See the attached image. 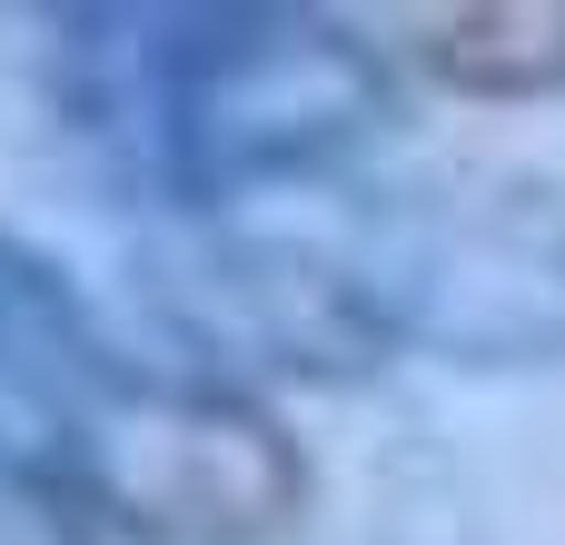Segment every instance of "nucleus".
Wrapping results in <instances>:
<instances>
[{
    "mask_svg": "<svg viewBox=\"0 0 565 545\" xmlns=\"http://www.w3.org/2000/svg\"><path fill=\"white\" fill-rule=\"evenodd\" d=\"M40 89L89 169L169 218H248V199L358 179L407 109L358 20L288 0L60 10Z\"/></svg>",
    "mask_w": 565,
    "mask_h": 545,
    "instance_id": "obj_1",
    "label": "nucleus"
},
{
    "mask_svg": "<svg viewBox=\"0 0 565 545\" xmlns=\"http://www.w3.org/2000/svg\"><path fill=\"white\" fill-rule=\"evenodd\" d=\"M40 467L109 545H288L308 516V447L258 387L189 357L109 348L99 318L30 387Z\"/></svg>",
    "mask_w": 565,
    "mask_h": 545,
    "instance_id": "obj_2",
    "label": "nucleus"
},
{
    "mask_svg": "<svg viewBox=\"0 0 565 545\" xmlns=\"http://www.w3.org/2000/svg\"><path fill=\"white\" fill-rule=\"evenodd\" d=\"M387 357L556 367L565 357V189L536 169L447 159L358 179L328 228Z\"/></svg>",
    "mask_w": 565,
    "mask_h": 545,
    "instance_id": "obj_3",
    "label": "nucleus"
},
{
    "mask_svg": "<svg viewBox=\"0 0 565 545\" xmlns=\"http://www.w3.org/2000/svg\"><path fill=\"white\" fill-rule=\"evenodd\" d=\"M139 298L169 338V357L228 377V387H338L377 377L387 348L328 248V228H258V218H169V238L139 248Z\"/></svg>",
    "mask_w": 565,
    "mask_h": 545,
    "instance_id": "obj_4",
    "label": "nucleus"
},
{
    "mask_svg": "<svg viewBox=\"0 0 565 545\" xmlns=\"http://www.w3.org/2000/svg\"><path fill=\"white\" fill-rule=\"evenodd\" d=\"M407 70L447 99L477 109H526L565 89V10L556 0H467V10H427L407 20Z\"/></svg>",
    "mask_w": 565,
    "mask_h": 545,
    "instance_id": "obj_5",
    "label": "nucleus"
},
{
    "mask_svg": "<svg viewBox=\"0 0 565 545\" xmlns=\"http://www.w3.org/2000/svg\"><path fill=\"white\" fill-rule=\"evenodd\" d=\"M89 328V308L70 298V278L40 258V248H20L10 228H0V387H40L50 377V357L70 348Z\"/></svg>",
    "mask_w": 565,
    "mask_h": 545,
    "instance_id": "obj_6",
    "label": "nucleus"
},
{
    "mask_svg": "<svg viewBox=\"0 0 565 545\" xmlns=\"http://www.w3.org/2000/svg\"><path fill=\"white\" fill-rule=\"evenodd\" d=\"M0 545H99L30 437H0Z\"/></svg>",
    "mask_w": 565,
    "mask_h": 545,
    "instance_id": "obj_7",
    "label": "nucleus"
}]
</instances>
